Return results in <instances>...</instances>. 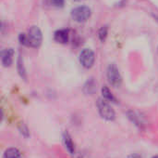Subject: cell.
Listing matches in <instances>:
<instances>
[{"mask_svg":"<svg viewBox=\"0 0 158 158\" xmlns=\"http://www.w3.org/2000/svg\"><path fill=\"white\" fill-rule=\"evenodd\" d=\"M97 108H98L100 115L104 119L108 120V121H112L115 119V117H116L115 111L113 110V108L110 106V104L106 100L99 99L97 102Z\"/></svg>","mask_w":158,"mask_h":158,"instance_id":"obj_1","label":"cell"},{"mask_svg":"<svg viewBox=\"0 0 158 158\" xmlns=\"http://www.w3.org/2000/svg\"><path fill=\"white\" fill-rule=\"evenodd\" d=\"M91 16V9L86 6H81L71 10V17L77 22H84Z\"/></svg>","mask_w":158,"mask_h":158,"instance_id":"obj_2","label":"cell"},{"mask_svg":"<svg viewBox=\"0 0 158 158\" xmlns=\"http://www.w3.org/2000/svg\"><path fill=\"white\" fill-rule=\"evenodd\" d=\"M28 40H29V45L30 47H38L43 40V35L41 30L37 26H32L29 29L28 34Z\"/></svg>","mask_w":158,"mask_h":158,"instance_id":"obj_3","label":"cell"},{"mask_svg":"<svg viewBox=\"0 0 158 158\" xmlns=\"http://www.w3.org/2000/svg\"><path fill=\"white\" fill-rule=\"evenodd\" d=\"M106 76L108 79V82L115 88H118L121 85L122 78L119 74V71L118 67L115 64H110L106 71Z\"/></svg>","mask_w":158,"mask_h":158,"instance_id":"obj_4","label":"cell"},{"mask_svg":"<svg viewBox=\"0 0 158 158\" xmlns=\"http://www.w3.org/2000/svg\"><path fill=\"white\" fill-rule=\"evenodd\" d=\"M79 59H80L81 64L83 67H85V68H91L94 65V63L95 56H94V53L91 49L84 48L80 53V58Z\"/></svg>","mask_w":158,"mask_h":158,"instance_id":"obj_5","label":"cell"},{"mask_svg":"<svg viewBox=\"0 0 158 158\" xmlns=\"http://www.w3.org/2000/svg\"><path fill=\"white\" fill-rule=\"evenodd\" d=\"M14 50L12 48H6L1 53V62L4 67H8L12 64Z\"/></svg>","mask_w":158,"mask_h":158,"instance_id":"obj_6","label":"cell"},{"mask_svg":"<svg viewBox=\"0 0 158 158\" xmlns=\"http://www.w3.org/2000/svg\"><path fill=\"white\" fill-rule=\"evenodd\" d=\"M54 38L57 43L66 44L69 41V31L64 30V29L57 30L54 34Z\"/></svg>","mask_w":158,"mask_h":158,"instance_id":"obj_7","label":"cell"},{"mask_svg":"<svg viewBox=\"0 0 158 158\" xmlns=\"http://www.w3.org/2000/svg\"><path fill=\"white\" fill-rule=\"evenodd\" d=\"M63 141H64V144H65V147L67 148V150L71 154L73 155L75 153V146H74V143L69 136V133H64V136H63Z\"/></svg>","mask_w":158,"mask_h":158,"instance_id":"obj_8","label":"cell"},{"mask_svg":"<svg viewBox=\"0 0 158 158\" xmlns=\"http://www.w3.org/2000/svg\"><path fill=\"white\" fill-rule=\"evenodd\" d=\"M20 153L18 149L16 148H9L7 150H6L3 158H20Z\"/></svg>","mask_w":158,"mask_h":158,"instance_id":"obj_9","label":"cell"},{"mask_svg":"<svg viewBox=\"0 0 158 158\" xmlns=\"http://www.w3.org/2000/svg\"><path fill=\"white\" fill-rule=\"evenodd\" d=\"M102 95L104 97L105 100L106 101H109V102H116V98L114 97V95L112 94V92L110 91V89L106 87V86H104L102 88Z\"/></svg>","mask_w":158,"mask_h":158,"instance_id":"obj_10","label":"cell"},{"mask_svg":"<svg viewBox=\"0 0 158 158\" xmlns=\"http://www.w3.org/2000/svg\"><path fill=\"white\" fill-rule=\"evenodd\" d=\"M128 115H129L130 119H131V120L135 125L139 126L140 128L142 127V125H143L142 119L139 117V115H137V114H136V113H134V112L131 111V112H129V113H128Z\"/></svg>","mask_w":158,"mask_h":158,"instance_id":"obj_11","label":"cell"},{"mask_svg":"<svg viewBox=\"0 0 158 158\" xmlns=\"http://www.w3.org/2000/svg\"><path fill=\"white\" fill-rule=\"evenodd\" d=\"M18 71H19V75H20L23 79H26V78H27V76H26V72H25V69H24V66H23V62H22V60H21L20 57H19V60H18Z\"/></svg>","mask_w":158,"mask_h":158,"instance_id":"obj_12","label":"cell"},{"mask_svg":"<svg viewBox=\"0 0 158 158\" xmlns=\"http://www.w3.org/2000/svg\"><path fill=\"white\" fill-rule=\"evenodd\" d=\"M106 36H107V27L103 26L99 31V38H100L101 41H105Z\"/></svg>","mask_w":158,"mask_h":158,"instance_id":"obj_13","label":"cell"},{"mask_svg":"<svg viewBox=\"0 0 158 158\" xmlns=\"http://www.w3.org/2000/svg\"><path fill=\"white\" fill-rule=\"evenodd\" d=\"M19 43L21 45H24V46H29V40H28V36L26 34H19Z\"/></svg>","mask_w":158,"mask_h":158,"instance_id":"obj_14","label":"cell"},{"mask_svg":"<svg viewBox=\"0 0 158 158\" xmlns=\"http://www.w3.org/2000/svg\"><path fill=\"white\" fill-rule=\"evenodd\" d=\"M51 3L56 7H62L64 5V0H51Z\"/></svg>","mask_w":158,"mask_h":158,"instance_id":"obj_15","label":"cell"},{"mask_svg":"<svg viewBox=\"0 0 158 158\" xmlns=\"http://www.w3.org/2000/svg\"><path fill=\"white\" fill-rule=\"evenodd\" d=\"M127 158H143L139 154H131V155H130Z\"/></svg>","mask_w":158,"mask_h":158,"instance_id":"obj_16","label":"cell"},{"mask_svg":"<svg viewBox=\"0 0 158 158\" xmlns=\"http://www.w3.org/2000/svg\"><path fill=\"white\" fill-rule=\"evenodd\" d=\"M153 158H158V156H154Z\"/></svg>","mask_w":158,"mask_h":158,"instance_id":"obj_17","label":"cell"},{"mask_svg":"<svg viewBox=\"0 0 158 158\" xmlns=\"http://www.w3.org/2000/svg\"><path fill=\"white\" fill-rule=\"evenodd\" d=\"M76 1H81V0H76Z\"/></svg>","mask_w":158,"mask_h":158,"instance_id":"obj_18","label":"cell"}]
</instances>
